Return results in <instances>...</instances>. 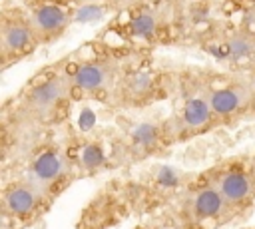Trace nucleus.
<instances>
[{
	"instance_id": "obj_1",
	"label": "nucleus",
	"mask_w": 255,
	"mask_h": 229,
	"mask_svg": "<svg viewBox=\"0 0 255 229\" xmlns=\"http://www.w3.org/2000/svg\"><path fill=\"white\" fill-rule=\"evenodd\" d=\"M74 100L76 90L66 66L38 74L14 100V106L4 108V127L14 129V149L44 131L64 125Z\"/></svg>"
},
{
	"instance_id": "obj_2",
	"label": "nucleus",
	"mask_w": 255,
	"mask_h": 229,
	"mask_svg": "<svg viewBox=\"0 0 255 229\" xmlns=\"http://www.w3.org/2000/svg\"><path fill=\"white\" fill-rule=\"evenodd\" d=\"M78 143L80 137L64 131L62 125L44 131L14 149V175L30 179L56 201L80 177Z\"/></svg>"
},
{
	"instance_id": "obj_3",
	"label": "nucleus",
	"mask_w": 255,
	"mask_h": 229,
	"mask_svg": "<svg viewBox=\"0 0 255 229\" xmlns=\"http://www.w3.org/2000/svg\"><path fill=\"white\" fill-rule=\"evenodd\" d=\"M169 207L195 229H221L237 221L205 169L191 173Z\"/></svg>"
},
{
	"instance_id": "obj_4",
	"label": "nucleus",
	"mask_w": 255,
	"mask_h": 229,
	"mask_svg": "<svg viewBox=\"0 0 255 229\" xmlns=\"http://www.w3.org/2000/svg\"><path fill=\"white\" fill-rule=\"evenodd\" d=\"M217 127H221V123L209 104L207 80L195 84L173 108V112L163 119V131L169 145L185 143Z\"/></svg>"
},
{
	"instance_id": "obj_5",
	"label": "nucleus",
	"mask_w": 255,
	"mask_h": 229,
	"mask_svg": "<svg viewBox=\"0 0 255 229\" xmlns=\"http://www.w3.org/2000/svg\"><path fill=\"white\" fill-rule=\"evenodd\" d=\"M126 58L90 54L76 62H68L66 70L72 76L76 98H90L98 102H110L122 78L131 70L126 68Z\"/></svg>"
},
{
	"instance_id": "obj_6",
	"label": "nucleus",
	"mask_w": 255,
	"mask_h": 229,
	"mask_svg": "<svg viewBox=\"0 0 255 229\" xmlns=\"http://www.w3.org/2000/svg\"><path fill=\"white\" fill-rule=\"evenodd\" d=\"M205 171L237 219L247 217L255 209V177L251 169V155H229L209 165Z\"/></svg>"
},
{
	"instance_id": "obj_7",
	"label": "nucleus",
	"mask_w": 255,
	"mask_h": 229,
	"mask_svg": "<svg viewBox=\"0 0 255 229\" xmlns=\"http://www.w3.org/2000/svg\"><path fill=\"white\" fill-rule=\"evenodd\" d=\"M52 205L54 199L36 183L26 177L12 175L6 179L0 195L2 229H26L40 221Z\"/></svg>"
},
{
	"instance_id": "obj_8",
	"label": "nucleus",
	"mask_w": 255,
	"mask_h": 229,
	"mask_svg": "<svg viewBox=\"0 0 255 229\" xmlns=\"http://www.w3.org/2000/svg\"><path fill=\"white\" fill-rule=\"evenodd\" d=\"M207 96L221 125H235L255 115V76L223 80L221 84L207 78Z\"/></svg>"
},
{
	"instance_id": "obj_9",
	"label": "nucleus",
	"mask_w": 255,
	"mask_h": 229,
	"mask_svg": "<svg viewBox=\"0 0 255 229\" xmlns=\"http://www.w3.org/2000/svg\"><path fill=\"white\" fill-rule=\"evenodd\" d=\"M171 147L167 143L163 121H137L122 139L112 143L114 161L122 165H131L145 161Z\"/></svg>"
},
{
	"instance_id": "obj_10",
	"label": "nucleus",
	"mask_w": 255,
	"mask_h": 229,
	"mask_svg": "<svg viewBox=\"0 0 255 229\" xmlns=\"http://www.w3.org/2000/svg\"><path fill=\"white\" fill-rule=\"evenodd\" d=\"M203 48L217 62L231 68H255V28L251 26H233L215 32L207 36Z\"/></svg>"
},
{
	"instance_id": "obj_11",
	"label": "nucleus",
	"mask_w": 255,
	"mask_h": 229,
	"mask_svg": "<svg viewBox=\"0 0 255 229\" xmlns=\"http://www.w3.org/2000/svg\"><path fill=\"white\" fill-rule=\"evenodd\" d=\"M38 40L30 26L28 14L22 10H6L0 28V52L4 66L18 62L36 50Z\"/></svg>"
},
{
	"instance_id": "obj_12",
	"label": "nucleus",
	"mask_w": 255,
	"mask_h": 229,
	"mask_svg": "<svg viewBox=\"0 0 255 229\" xmlns=\"http://www.w3.org/2000/svg\"><path fill=\"white\" fill-rule=\"evenodd\" d=\"M159 90L161 88H159V82H157L155 74H151L147 70H141V68H131L122 78V82L118 84L110 102L114 106L122 108V110L143 108V106L151 104L157 98Z\"/></svg>"
},
{
	"instance_id": "obj_13",
	"label": "nucleus",
	"mask_w": 255,
	"mask_h": 229,
	"mask_svg": "<svg viewBox=\"0 0 255 229\" xmlns=\"http://www.w3.org/2000/svg\"><path fill=\"white\" fill-rule=\"evenodd\" d=\"M26 14L38 44H50L58 40L74 20L72 12L58 2H40Z\"/></svg>"
},
{
	"instance_id": "obj_14",
	"label": "nucleus",
	"mask_w": 255,
	"mask_h": 229,
	"mask_svg": "<svg viewBox=\"0 0 255 229\" xmlns=\"http://www.w3.org/2000/svg\"><path fill=\"white\" fill-rule=\"evenodd\" d=\"M126 28L131 38L141 40V42H153L167 30L165 16H163V12H159V8L157 10H153V8L137 10L135 14L129 16Z\"/></svg>"
},
{
	"instance_id": "obj_15",
	"label": "nucleus",
	"mask_w": 255,
	"mask_h": 229,
	"mask_svg": "<svg viewBox=\"0 0 255 229\" xmlns=\"http://www.w3.org/2000/svg\"><path fill=\"white\" fill-rule=\"evenodd\" d=\"M135 229H195L185 219H181L169 205L143 217V221L137 223Z\"/></svg>"
},
{
	"instance_id": "obj_16",
	"label": "nucleus",
	"mask_w": 255,
	"mask_h": 229,
	"mask_svg": "<svg viewBox=\"0 0 255 229\" xmlns=\"http://www.w3.org/2000/svg\"><path fill=\"white\" fill-rule=\"evenodd\" d=\"M249 155H251V169H253V177H255V149Z\"/></svg>"
},
{
	"instance_id": "obj_17",
	"label": "nucleus",
	"mask_w": 255,
	"mask_h": 229,
	"mask_svg": "<svg viewBox=\"0 0 255 229\" xmlns=\"http://www.w3.org/2000/svg\"><path fill=\"white\" fill-rule=\"evenodd\" d=\"M251 18H253V22H255V4H253V8H251Z\"/></svg>"
},
{
	"instance_id": "obj_18",
	"label": "nucleus",
	"mask_w": 255,
	"mask_h": 229,
	"mask_svg": "<svg viewBox=\"0 0 255 229\" xmlns=\"http://www.w3.org/2000/svg\"><path fill=\"white\" fill-rule=\"evenodd\" d=\"M251 229H255V227H251Z\"/></svg>"
}]
</instances>
